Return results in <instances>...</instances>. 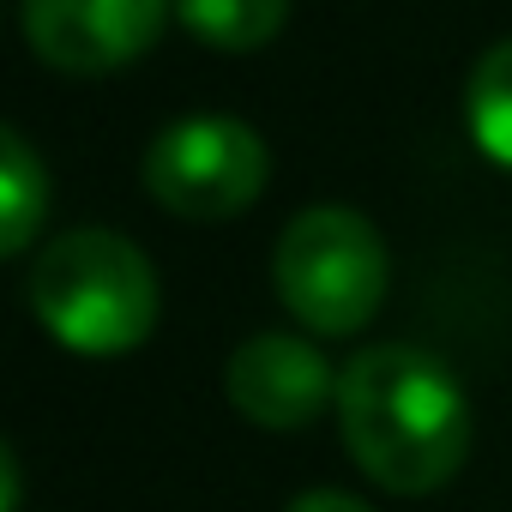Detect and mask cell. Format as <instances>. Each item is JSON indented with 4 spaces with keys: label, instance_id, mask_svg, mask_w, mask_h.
I'll use <instances>...</instances> for the list:
<instances>
[{
    "label": "cell",
    "instance_id": "cell-8",
    "mask_svg": "<svg viewBox=\"0 0 512 512\" xmlns=\"http://www.w3.org/2000/svg\"><path fill=\"white\" fill-rule=\"evenodd\" d=\"M175 19L199 43H211L223 55H247V49H266L284 31L290 0H175Z\"/></svg>",
    "mask_w": 512,
    "mask_h": 512
},
{
    "label": "cell",
    "instance_id": "cell-1",
    "mask_svg": "<svg viewBox=\"0 0 512 512\" xmlns=\"http://www.w3.org/2000/svg\"><path fill=\"white\" fill-rule=\"evenodd\" d=\"M338 434L386 494H434L470 458V398L416 344H374L338 374Z\"/></svg>",
    "mask_w": 512,
    "mask_h": 512
},
{
    "label": "cell",
    "instance_id": "cell-2",
    "mask_svg": "<svg viewBox=\"0 0 512 512\" xmlns=\"http://www.w3.org/2000/svg\"><path fill=\"white\" fill-rule=\"evenodd\" d=\"M31 314L79 356H127L157 326V272L115 229H67L31 272Z\"/></svg>",
    "mask_w": 512,
    "mask_h": 512
},
{
    "label": "cell",
    "instance_id": "cell-4",
    "mask_svg": "<svg viewBox=\"0 0 512 512\" xmlns=\"http://www.w3.org/2000/svg\"><path fill=\"white\" fill-rule=\"evenodd\" d=\"M145 193L181 223H223L266 193V139L235 115H181L145 145Z\"/></svg>",
    "mask_w": 512,
    "mask_h": 512
},
{
    "label": "cell",
    "instance_id": "cell-10",
    "mask_svg": "<svg viewBox=\"0 0 512 512\" xmlns=\"http://www.w3.org/2000/svg\"><path fill=\"white\" fill-rule=\"evenodd\" d=\"M284 512H374V506L356 500V494H338V488H308V494H296Z\"/></svg>",
    "mask_w": 512,
    "mask_h": 512
},
{
    "label": "cell",
    "instance_id": "cell-9",
    "mask_svg": "<svg viewBox=\"0 0 512 512\" xmlns=\"http://www.w3.org/2000/svg\"><path fill=\"white\" fill-rule=\"evenodd\" d=\"M464 121L482 157H494L500 169H512V37L494 43L464 85Z\"/></svg>",
    "mask_w": 512,
    "mask_h": 512
},
{
    "label": "cell",
    "instance_id": "cell-6",
    "mask_svg": "<svg viewBox=\"0 0 512 512\" xmlns=\"http://www.w3.org/2000/svg\"><path fill=\"white\" fill-rule=\"evenodd\" d=\"M223 392L253 428H278L284 434V428H308V422L326 416V404L338 398V374L308 338L260 332L229 356Z\"/></svg>",
    "mask_w": 512,
    "mask_h": 512
},
{
    "label": "cell",
    "instance_id": "cell-3",
    "mask_svg": "<svg viewBox=\"0 0 512 512\" xmlns=\"http://www.w3.org/2000/svg\"><path fill=\"white\" fill-rule=\"evenodd\" d=\"M386 241L350 205H308L272 247V290L278 302L320 338L362 332L386 302Z\"/></svg>",
    "mask_w": 512,
    "mask_h": 512
},
{
    "label": "cell",
    "instance_id": "cell-7",
    "mask_svg": "<svg viewBox=\"0 0 512 512\" xmlns=\"http://www.w3.org/2000/svg\"><path fill=\"white\" fill-rule=\"evenodd\" d=\"M49 217V169L19 127L0 133V253H25Z\"/></svg>",
    "mask_w": 512,
    "mask_h": 512
},
{
    "label": "cell",
    "instance_id": "cell-5",
    "mask_svg": "<svg viewBox=\"0 0 512 512\" xmlns=\"http://www.w3.org/2000/svg\"><path fill=\"white\" fill-rule=\"evenodd\" d=\"M175 0H25V43L67 79H97L139 61Z\"/></svg>",
    "mask_w": 512,
    "mask_h": 512
}]
</instances>
